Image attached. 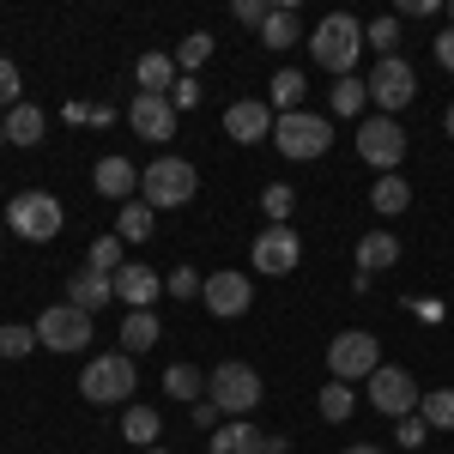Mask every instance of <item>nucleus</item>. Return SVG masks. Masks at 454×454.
<instances>
[{
    "instance_id": "nucleus-1",
    "label": "nucleus",
    "mask_w": 454,
    "mask_h": 454,
    "mask_svg": "<svg viewBox=\"0 0 454 454\" xmlns=\"http://www.w3.org/2000/svg\"><path fill=\"white\" fill-rule=\"evenodd\" d=\"M364 49H370V43H364V19H351V12H327L309 36V61L327 67L333 79H351V67H357Z\"/></svg>"
},
{
    "instance_id": "nucleus-2",
    "label": "nucleus",
    "mask_w": 454,
    "mask_h": 454,
    "mask_svg": "<svg viewBox=\"0 0 454 454\" xmlns=\"http://www.w3.org/2000/svg\"><path fill=\"white\" fill-rule=\"evenodd\" d=\"M0 218H6V231H12L19 243H55V237L67 231V207H61L55 194H43V188H25V194H12Z\"/></svg>"
},
{
    "instance_id": "nucleus-3",
    "label": "nucleus",
    "mask_w": 454,
    "mask_h": 454,
    "mask_svg": "<svg viewBox=\"0 0 454 454\" xmlns=\"http://www.w3.org/2000/svg\"><path fill=\"white\" fill-rule=\"evenodd\" d=\"M207 400L224 412V419H248L254 406H261V370L243 364V357H231V364H212L207 376Z\"/></svg>"
},
{
    "instance_id": "nucleus-4",
    "label": "nucleus",
    "mask_w": 454,
    "mask_h": 454,
    "mask_svg": "<svg viewBox=\"0 0 454 454\" xmlns=\"http://www.w3.org/2000/svg\"><path fill=\"white\" fill-rule=\"evenodd\" d=\"M134 387H140V376H134V357H128V351H104V357H91L85 376H79V394H85L91 406H128Z\"/></svg>"
},
{
    "instance_id": "nucleus-5",
    "label": "nucleus",
    "mask_w": 454,
    "mask_h": 454,
    "mask_svg": "<svg viewBox=\"0 0 454 454\" xmlns=\"http://www.w3.org/2000/svg\"><path fill=\"white\" fill-rule=\"evenodd\" d=\"M194 188H200V176L188 158H158V164H145L140 170V200L152 212H176L194 200Z\"/></svg>"
},
{
    "instance_id": "nucleus-6",
    "label": "nucleus",
    "mask_w": 454,
    "mask_h": 454,
    "mask_svg": "<svg viewBox=\"0 0 454 454\" xmlns=\"http://www.w3.org/2000/svg\"><path fill=\"white\" fill-rule=\"evenodd\" d=\"M273 145H279L291 164L327 158V145H333V121H327V115H315V109H291V115L273 121Z\"/></svg>"
},
{
    "instance_id": "nucleus-7",
    "label": "nucleus",
    "mask_w": 454,
    "mask_h": 454,
    "mask_svg": "<svg viewBox=\"0 0 454 454\" xmlns=\"http://www.w3.org/2000/svg\"><path fill=\"white\" fill-rule=\"evenodd\" d=\"M327 370H333V382H370V376L382 370V340L364 333V327L333 333V340H327Z\"/></svg>"
},
{
    "instance_id": "nucleus-8",
    "label": "nucleus",
    "mask_w": 454,
    "mask_h": 454,
    "mask_svg": "<svg viewBox=\"0 0 454 454\" xmlns=\"http://www.w3.org/2000/svg\"><path fill=\"white\" fill-rule=\"evenodd\" d=\"M31 327H36V346L61 351V357H73V351L91 346V315L73 309V303H49V309L36 315Z\"/></svg>"
},
{
    "instance_id": "nucleus-9",
    "label": "nucleus",
    "mask_w": 454,
    "mask_h": 454,
    "mask_svg": "<svg viewBox=\"0 0 454 454\" xmlns=\"http://www.w3.org/2000/svg\"><path fill=\"white\" fill-rule=\"evenodd\" d=\"M357 158L376 164L382 176H394L400 164H406V128H400L394 115H370V121H357Z\"/></svg>"
},
{
    "instance_id": "nucleus-10",
    "label": "nucleus",
    "mask_w": 454,
    "mask_h": 454,
    "mask_svg": "<svg viewBox=\"0 0 454 454\" xmlns=\"http://www.w3.org/2000/svg\"><path fill=\"white\" fill-rule=\"evenodd\" d=\"M364 85H370V104H382V115H400V109L419 98V73H412L406 55H382Z\"/></svg>"
},
{
    "instance_id": "nucleus-11",
    "label": "nucleus",
    "mask_w": 454,
    "mask_h": 454,
    "mask_svg": "<svg viewBox=\"0 0 454 454\" xmlns=\"http://www.w3.org/2000/svg\"><path fill=\"white\" fill-rule=\"evenodd\" d=\"M248 261H254V273H267V279H285V273H297V261H303V243H297V231H291V224H267V231L248 243Z\"/></svg>"
},
{
    "instance_id": "nucleus-12",
    "label": "nucleus",
    "mask_w": 454,
    "mask_h": 454,
    "mask_svg": "<svg viewBox=\"0 0 454 454\" xmlns=\"http://www.w3.org/2000/svg\"><path fill=\"white\" fill-rule=\"evenodd\" d=\"M424 400V387L412 382V370H394V364H382L376 376H370V406L376 412H387V419H412Z\"/></svg>"
},
{
    "instance_id": "nucleus-13",
    "label": "nucleus",
    "mask_w": 454,
    "mask_h": 454,
    "mask_svg": "<svg viewBox=\"0 0 454 454\" xmlns=\"http://www.w3.org/2000/svg\"><path fill=\"white\" fill-rule=\"evenodd\" d=\"M200 303H207L218 321H237V315H248V303H254V285H248V273H212V279L200 285Z\"/></svg>"
},
{
    "instance_id": "nucleus-14",
    "label": "nucleus",
    "mask_w": 454,
    "mask_h": 454,
    "mask_svg": "<svg viewBox=\"0 0 454 454\" xmlns=\"http://www.w3.org/2000/svg\"><path fill=\"white\" fill-rule=\"evenodd\" d=\"M128 128H134L140 140H152V145H170L176 140V104H170V98L140 91V98L128 104Z\"/></svg>"
},
{
    "instance_id": "nucleus-15",
    "label": "nucleus",
    "mask_w": 454,
    "mask_h": 454,
    "mask_svg": "<svg viewBox=\"0 0 454 454\" xmlns=\"http://www.w3.org/2000/svg\"><path fill=\"white\" fill-rule=\"evenodd\" d=\"M273 121H279V115H273V104H267V98H243V104L224 109V134H231L237 145L273 140Z\"/></svg>"
},
{
    "instance_id": "nucleus-16",
    "label": "nucleus",
    "mask_w": 454,
    "mask_h": 454,
    "mask_svg": "<svg viewBox=\"0 0 454 454\" xmlns=\"http://www.w3.org/2000/svg\"><path fill=\"white\" fill-rule=\"evenodd\" d=\"M91 182H98V194H104V200H115V207L140 200V170H134L128 158H98V170H91Z\"/></svg>"
},
{
    "instance_id": "nucleus-17",
    "label": "nucleus",
    "mask_w": 454,
    "mask_h": 454,
    "mask_svg": "<svg viewBox=\"0 0 454 454\" xmlns=\"http://www.w3.org/2000/svg\"><path fill=\"white\" fill-rule=\"evenodd\" d=\"M164 291V279L145 267V261H128L121 273H115V297L128 303V309H152V297Z\"/></svg>"
},
{
    "instance_id": "nucleus-18",
    "label": "nucleus",
    "mask_w": 454,
    "mask_h": 454,
    "mask_svg": "<svg viewBox=\"0 0 454 454\" xmlns=\"http://www.w3.org/2000/svg\"><path fill=\"white\" fill-rule=\"evenodd\" d=\"M67 303L73 309H85V315H98L104 303H115V279L109 273H91V267H79L67 279Z\"/></svg>"
},
{
    "instance_id": "nucleus-19",
    "label": "nucleus",
    "mask_w": 454,
    "mask_h": 454,
    "mask_svg": "<svg viewBox=\"0 0 454 454\" xmlns=\"http://www.w3.org/2000/svg\"><path fill=\"white\" fill-rule=\"evenodd\" d=\"M134 79H140V91H152V98H170V91H176V79H182V67H176V55H170V49H152V55H140Z\"/></svg>"
},
{
    "instance_id": "nucleus-20",
    "label": "nucleus",
    "mask_w": 454,
    "mask_h": 454,
    "mask_svg": "<svg viewBox=\"0 0 454 454\" xmlns=\"http://www.w3.org/2000/svg\"><path fill=\"white\" fill-rule=\"evenodd\" d=\"M394 261H400V237H394V231H370V237H357V273H364V279L387 273Z\"/></svg>"
},
{
    "instance_id": "nucleus-21",
    "label": "nucleus",
    "mask_w": 454,
    "mask_h": 454,
    "mask_svg": "<svg viewBox=\"0 0 454 454\" xmlns=\"http://www.w3.org/2000/svg\"><path fill=\"white\" fill-rule=\"evenodd\" d=\"M207 449L212 454H261V430H254L248 419H231V424H218V430L207 436Z\"/></svg>"
},
{
    "instance_id": "nucleus-22",
    "label": "nucleus",
    "mask_w": 454,
    "mask_h": 454,
    "mask_svg": "<svg viewBox=\"0 0 454 454\" xmlns=\"http://www.w3.org/2000/svg\"><path fill=\"white\" fill-rule=\"evenodd\" d=\"M0 128H6V145H36V140H43V128H49V115H43L36 104H19V109L0 115Z\"/></svg>"
},
{
    "instance_id": "nucleus-23",
    "label": "nucleus",
    "mask_w": 454,
    "mask_h": 454,
    "mask_svg": "<svg viewBox=\"0 0 454 454\" xmlns=\"http://www.w3.org/2000/svg\"><path fill=\"white\" fill-rule=\"evenodd\" d=\"M158 340H164V327H158V315H152V309H134L128 321H121V351H128V357L152 351Z\"/></svg>"
},
{
    "instance_id": "nucleus-24",
    "label": "nucleus",
    "mask_w": 454,
    "mask_h": 454,
    "mask_svg": "<svg viewBox=\"0 0 454 454\" xmlns=\"http://www.w3.org/2000/svg\"><path fill=\"white\" fill-rule=\"evenodd\" d=\"M164 394L182 400V406H200V400H207V376H200L194 364H170V370H164Z\"/></svg>"
},
{
    "instance_id": "nucleus-25",
    "label": "nucleus",
    "mask_w": 454,
    "mask_h": 454,
    "mask_svg": "<svg viewBox=\"0 0 454 454\" xmlns=\"http://www.w3.org/2000/svg\"><path fill=\"white\" fill-rule=\"evenodd\" d=\"M303 91H309V79H303L297 67H279L273 85H267V104L279 109V115H291V109H303Z\"/></svg>"
},
{
    "instance_id": "nucleus-26",
    "label": "nucleus",
    "mask_w": 454,
    "mask_h": 454,
    "mask_svg": "<svg viewBox=\"0 0 454 454\" xmlns=\"http://www.w3.org/2000/svg\"><path fill=\"white\" fill-rule=\"evenodd\" d=\"M152 224H158V212L145 207V200L115 207V237H121V243H145V237H152Z\"/></svg>"
},
{
    "instance_id": "nucleus-27",
    "label": "nucleus",
    "mask_w": 454,
    "mask_h": 454,
    "mask_svg": "<svg viewBox=\"0 0 454 454\" xmlns=\"http://www.w3.org/2000/svg\"><path fill=\"white\" fill-rule=\"evenodd\" d=\"M297 36H303V19H297L291 6H273L267 25H261V43H267V49H297Z\"/></svg>"
},
{
    "instance_id": "nucleus-28",
    "label": "nucleus",
    "mask_w": 454,
    "mask_h": 454,
    "mask_svg": "<svg viewBox=\"0 0 454 454\" xmlns=\"http://www.w3.org/2000/svg\"><path fill=\"white\" fill-rule=\"evenodd\" d=\"M158 430H164V419L152 412V406H128V419H121V436L134 442V449H158Z\"/></svg>"
},
{
    "instance_id": "nucleus-29",
    "label": "nucleus",
    "mask_w": 454,
    "mask_h": 454,
    "mask_svg": "<svg viewBox=\"0 0 454 454\" xmlns=\"http://www.w3.org/2000/svg\"><path fill=\"white\" fill-rule=\"evenodd\" d=\"M370 207L382 212V218H394V212L412 207V188H406V176H382L376 188H370Z\"/></svg>"
},
{
    "instance_id": "nucleus-30",
    "label": "nucleus",
    "mask_w": 454,
    "mask_h": 454,
    "mask_svg": "<svg viewBox=\"0 0 454 454\" xmlns=\"http://www.w3.org/2000/svg\"><path fill=\"white\" fill-rule=\"evenodd\" d=\"M419 419L430 424V430H454V387H424Z\"/></svg>"
},
{
    "instance_id": "nucleus-31",
    "label": "nucleus",
    "mask_w": 454,
    "mask_h": 454,
    "mask_svg": "<svg viewBox=\"0 0 454 454\" xmlns=\"http://www.w3.org/2000/svg\"><path fill=\"white\" fill-rule=\"evenodd\" d=\"M212 49H218V43H212L207 31L182 36V43H176V67H182V79H194V73L207 67V61H212Z\"/></svg>"
},
{
    "instance_id": "nucleus-32",
    "label": "nucleus",
    "mask_w": 454,
    "mask_h": 454,
    "mask_svg": "<svg viewBox=\"0 0 454 454\" xmlns=\"http://www.w3.org/2000/svg\"><path fill=\"white\" fill-rule=\"evenodd\" d=\"M85 267H91V273H109V279H115V273L128 267V261H121V237H115V231H109V237H98V243L85 248Z\"/></svg>"
},
{
    "instance_id": "nucleus-33",
    "label": "nucleus",
    "mask_w": 454,
    "mask_h": 454,
    "mask_svg": "<svg viewBox=\"0 0 454 454\" xmlns=\"http://www.w3.org/2000/svg\"><path fill=\"white\" fill-rule=\"evenodd\" d=\"M351 406H357L351 382H327V387H321V419H327V424H346Z\"/></svg>"
},
{
    "instance_id": "nucleus-34",
    "label": "nucleus",
    "mask_w": 454,
    "mask_h": 454,
    "mask_svg": "<svg viewBox=\"0 0 454 454\" xmlns=\"http://www.w3.org/2000/svg\"><path fill=\"white\" fill-rule=\"evenodd\" d=\"M370 104V85L351 73V79H333V115H357V109Z\"/></svg>"
},
{
    "instance_id": "nucleus-35",
    "label": "nucleus",
    "mask_w": 454,
    "mask_h": 454,
    "mask_svg": "<svg viewBox=\"0 0 454 454\" xmlns=\"http://www.w3.org/2000/svg\"><path fill=\"white\" fill-rule=\"evenodd\" d=\"M31 351H36V327H25V321L0 327V357H31Z\"/></svg>"
},
{
    "instance_id": "nucleus-36",
    "label": "nucleus",
    "mask_w": 454,
    "mask_h": 454,
    "mask_svg": "<svg viewBox=\"0 0 454 454\" xmlns=\"http://www.w3.org/2000/svg\"><path fill=\"white\" fill-rule=\"evenodd\" d=\"M261 212H267L273 224H291V212H297V188H285V182H273V188L261 194Z\"/></svg>"
},
{
    "instance_id": "nucleus-37",
    "label": "nucleus",
    "mask_w": 454,
    "mask_h": 454,
    "mask_svg": "<svg viewBox=\"0 0 454 454\" xmlns=\"http://www.w3.org/2000/svg\"><path fill=\"white\" fill-rule=\"evenodd\" d=\"M364 43L376 49V61L400 49V19H376V25H364Z\"/></svg>"
},
{
    "instance_id": "nucleus-38",
    "label": "nucleus",
    "mask_w": 454,
    "mask_h": 454,
    "mask_svg": "<svg viewBox=\"0 0 454 454\" xmlns=\"http://www.w3.org/2000/svg\"><path fill=\"white\" fill-rule=\"evenodd\" d=\"M25 104V79H19V61L0 55V109H19Z\"/></svg>"
},
{
    "instance_id": "nucleus-39",
    "label": "nucleus",
    "mask_w": 454,
    "mask_h": 454,
    "mask_svg": "<svg viewBox=\"0 0 454 454\" xmlns=\"http://www.w3.org/2000/svg\"><path fill=\"white\" fill-rule=\"evenodd\" d=\"M200 285H207V279H200L194 267H176L170 279H164V297H200Z\"/></svg>"
},
{
    "instance_id": "nucleus-40",
    "label": "nucleus",
    "mask_w": 454,
    "mask_h": 454,
    "mask_svg": "<svg viewBox=\"0 0 454 454\" xmlns=\"http://www.w3.org/2000/svg\"><path fill=\"white\" fill-rule=\"evenodd\" d=\"M394 442H400V449H419V442H430V424H424L419 412H412V419H400V430H394Z\"/></svg>"
},
{
    "instance_id": "nucleus-41",
    "label": "nucleus",
    "mask_w": 454,
    "mask_h": 454,
    "mask_svg": "<svg viewBox=\"0 0 454 454\" xmlns=\"http://www.w3.org/2000/svg\"><path fill=\"white\" fill-rule=\"evenodd\" d=\"M231 12H237V25H248V31H261V25H267V12H273V6H267V0H237V6H231Z\"/></svg>"
},
{
    "instance_id": "nucleus-42",
    "label": "nucleus",
    "mask_w": 454,
    "mask_h": 454,
    "mask_svg": "<svg viewBox=\"0 0 454 454\" xmlns=\"http://www.w3.org/2000/svg\"><path fill=\"white\" fill-rule=\"evenodd\" d=\"M170 104H176V115H182V109H194V104H200V79H176Z\"/></svg>"
},
{
    "instance_id": "nucleus-43",
    "label": "nucleus",
    "mask_w": 454,
    "mask_h": 454,
    "mask_svg": "<svg viewBox=\"0 0 454 454\" xmlns=\"http://www.w3.org/2000/svg\"><path fill=\"white\" fill-rule=\"evenodd\" d=\"M194 430H218V406H212V400L194 406Z\"/></svg>"
},
{
    "instance_id": "nucleus-44",
    "label": "nucleus",
    "mask_w": 454,
    "mask_h": 454,
    "mask_svg": "<svg viewBox=\"0 0 454 454\" xmlns=\"http://www.w3.org/2000/svg\"><path fill=\"white\" fill-rule=\"evenodd\" d=\"M436 61H442V67L454 73V25H449V31H442V36H436Z\"/></svg>"
},
{
    "instance_id": "nucleus-45",
    "label": "nucleus",
    "mask_w": 454,
    "mask_h": 454,
    "mask_svg": "<svg viewBox=\"0 0 454 454\" xmlns=\"http://www.w3.org/2000/svg\"><path fill=\"white\" fill-rule=\"evenodd\" d=\"M400 12H406V19H430V12H436V0H400Z\"/></svg>"
},
{
    "instance_id": "nucleus-46",
    "label": "nucleus",
    "mask_w": 454,
    "mask_h": 454,
    "mask_svg": "<svg viewBox=\"0 0 454 454\" xmlns=\"http://www.w3.org/2000/svg\"><path fill=\"white\" fill-rule=\"evenodd\" d=\"M346 454H382V449H376V442H351Z\"/></svg>"
},
{
    "instance_id": "nucleus-47",
    "label": "nucleus",
    "mask_w": 454,
    "mask_h": 454,
    "mask_svg": "<svg viewBox=\"0 0 454 454\" xmlns=\"http://www.w3.org/2000/svg\"><path fill=\"white\" fill-rule=\"evenodd\" d=\"M442 128H449V140H454V104H449V115H442Z\"/></svg>"
},
{
    "instance_id": "nucleus-48",
    "label": "nucleus",
    "mask_w": 454,
    "mask_h": 454,
    "mask_svg": "<svg viewBox=\"0 0 454 454\" xmlns=\"http://www.w3.org/2000/svg\"><path fill=\"white\" fill-rule=\"evenodd\" d=\"M0 243H6V218H0Z\"/></svg>"
},
{
    "instance_id": "nucleus-49",
    "label": "nucleus",
    "mask_w": 454,
    "mask_h": 454,
    "mask_svg": "<svg viewBox=\"0 0 454 454\" xmlns=\"http://www.w3.org/2000/svg\"><path fill=\"white\" fill-rule=\"evenodd\" d=\"M0 152H6V128H0Z\"/></svg>"
},
{
    "instance_id": "nucleus-50",
    "label": "nucleus",
    "mask_w": 454,
    "mask_h": 454,
    "mask_svg": "<svg viewBox=\"0 0 454 454\" xmlns=\"http://www.w3.org/2000/svg\"><path fill=\"white\" fill-rule=\"evenodd\" d=\"M449 25H454V0H449Z\"/></svg>"
},
{
    "instance_id": "nucleus-51",
    "label": "nucleus",
    "mask_w": 454,
    "mask_h": 454,
    "mask_svg": "<svg viewBox=\"0 0 454 454\" xmlns=\"http://www.w3.org/2000/svg\"><path fill=\"white\" fill-rule=\"evenodd\" d=\"M145 454H170V449H145Z\"/></svg>"
}]
</instances>
